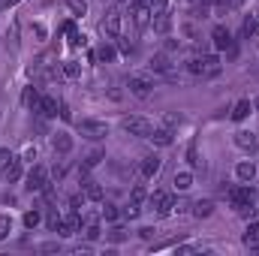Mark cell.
Wrapping results in <instances>:
<instances>
[{
    "mask_svg": "<svg viewBox=\"0 0 259 256\" xmlns=\"http://www.w3.org/2000/svg\"><path fill=\"white\" fill-rule=\"evenodd\" d=\"M229 199H232V205H235V211L241 214V217H250L253 214V202H256V193L250 190V187H235V190H229Z\"/></svg>",
    "mask_w": 259,
    "mask_h": 256,
    "instance_id": "obj_1",
    "label": "cell"
},
{
    "mask_svg": "<svg viewBox=\"0 0 259 256\" xmlns=\"http://www.w3.org/2000/svg\"><path fill=\"white\" fill-rule=\"evenodd\" d=\"M127 88L133 97H139V100H148L151 94H154V81L145 75V72H133L127 78Z\"/></svg>",
    "mask_w": 259,
    "mask_h": 256,
    "instance_id": "obj_2",
    "label": "cell"
},
{
    "mask_svg": "<svg viewBox=\"0 0 259 256\" xmlns=\"http://www.w3.org/2000/svg\"><path fill=\"white\" fill-rule=\"evenodd\" d=\"M78 133H81L84 139H91V142H100V139L109 136V124L94 121V118H84V121H78Z\"/></svg>",
    "mask_w": 259,
    "mask_h": 256,
    "instance_id": "obj_3",
    "label": "cell"
},
{
    "mask_svg": "<svg viewBox=\"0 0 259 256\" xmlns=\"http://www.w3.org/2000/svg\"><path fill=\"white\" fill-rule=\"evenodd\" d=\"M30 193H42L46 187H49V169L46 166H30V172H27V184H24Z\"/></svg>",
    "mask_w": 259,
    "mask_h": 256,
    "instance_id": "obj_4",
    "label": "cell"
},
{
    "mask_svg": "<svg viewBox=\"0 0 259 256\" xmlns=\"http://www.w3.org/2000/svg\"><path fill=\"white\" fill-rule=\"evenodd\" d=\"M121 127L127 130L130 136H139V139H148V136L154 133L151 121H145V118H139V115H130V118H124V121H121Z\"/></svg>",
    "mask_w": 259,
    "mask_h": 256,
    "instance_id": "obj_5",
    "label": "cell"
},
{
    "mask_svg": "<svg viewBox=\"0 0 259 256\" xmlns=\"http://www.w3.org/2000/svg\"><path fill=\"white\" fill-rule=\"evenodd\" d=\"M211 39H214V49H217V52H226L229 58H235V42H232V33H229L226 27L217 24V27L211 30Z\"/></svg>",
    "mask_w": 259,
    "mask_h": 256,
    "instance_id": "obj_6",
    "label": "cell"
},
{
    "mask_svg": "<svg viewBox=\"0 0 259 256\" xmlns=\"http://www.w3.org/2000/svg\"><path fill=\"white\" fill-rule=\"evenodd\" d=\"M130 12L136 27H148L151 24V0H130Z\"/></svg>",
    "mask_w": 259,
    "mask_h": 256,
    "instance_id": "obj_7",
    "label": "cell"
},
{
    "mask_svg": "<svg viewBox=\"0 0 259 256\" xmlns=\"http://www.w3.org/2000/svg\"><path fill=\"white\" fill-rule=\"evenodd\" d=\"M151 208L160 214V217H166V214H172V208H175V199H172V193H163V190H157L151 199Z\"/></svg>",
    "mask_w": 259,
    "mask_h": 256,
    "instance_id": "obj_8",
    "label": "cell"
},
{
    "mask_svg": "<svg viewBox=\"0 0 259 256\" xmlns=\"http://www.w3.org/2000/svg\"><path fill=\"white\" fill-rule=\"evenodd\" d=\"M103 33L112 36V39L121 36V12H118V9H109V12H106V18H103Z\"/></svg>",
    "mask_w": 259,
    "mask_h": 256,
    "instance_id": "obj_9",
    "label": "cell"
},
{
    "mask_svg": "<svg viewBox=\"0 0 259 256\" xmlns=\"http://www.w3.org/2000/svg\"><path fill=\"white\" fill-rule=\"evenodd\" d=\"M235 145L241 151H253V148H259V136L253 130H241V133H235Z\"/></svg>",
    "mask_w": 259,
    "mask_h": 256,
    "instance_id": "obj_10",
    "label": "cell"
},
{
    "mask_svg": "<svg viewBox=\"0 0 259 256\" xmlns=\"http://www.w3.org/2000/svg\"><path fill=\"white\" fill-rule=\"evenodd\" d=\"M36 112H39L42 118H58V112H61V103H58L55 97H39V106H36Z\"/></svg>",
    "mask_w": 259,
    "mask_h": 256,
    "instance_id": "obj_11",
    "label": "cell"
},
{
    "mask_svg": "<svg viewBox=\"0 0 259 256\" xmlns=\"http://www.w3.org/2000/svg\"><path fill=\"white\" fill-rule=\"evenodd\" d=\"M160 169H163V160H160L157 154H151V157L142 160V178H157Z\"/></svg>",
    "mask_w": 259,
    "mask_h": 256,
    "instance_id": "obj_12",
    "label": "cell"
},
{
    "mask_svg": "<svg viewBox=\"0 0 259 256\" xmlns=\"http://www.w3.org/2000/svg\"><path fill=\"white\" fill-rule=\"evenodd\" d=\"M235 178H238L241 184H250V181L256 178V166H253V160H241V163L235 166Z\"/></svg>",
    "mask_w": 259,
    "mask_h": 256,
    "instance_id": "obj_13",
    "label": "cell"
},
{
    "mask_svg": "<svg viewBox=\"0 0 259 256\" xmlns=\"http://www.w3.org/2000/svg\"><path fill=\"white\" fill-rule=\"evenodd\" d=\"M52 148H55V154L66 157V154L72 151V136H66V133H55V136H52Z\"/></svg>",
    "mask_w": 259,
    "mask_h": 256,
    "instance_id": "obj_14",
    "label": "cell"
},
{
    "mask_svg": "<svg viewBox=\"0 0 259 256\" xmlns=\"http://www.w3.org/2000/svg\"><path fill=\"white\" fill-rule=\"evenodd\" d=\"M151 69H154V72H160V75H166V78H175L172 64H169V58H166V55H154V58H151Z\"/></svg>",
    "mask_w": 259,
    "mask_h": 256,
    "instance_id": "obj_15",
    "label": "cell"
},
{
    "mask_svg": "<svg viewBox=\"0 0 259 256\" xmlns=\"http://www.w3.org/2000/svg\"><path fill=\"white\" fill-rule=\"evenodd\" d=\"M81 184H84V199H91V202H103V187H100L94 178H81Z\"/></svg>",
    "mask_w": 259,
    "mask_h": 256,
    "instance_id": "obj_16",
    "label": "cell"
},
{
    "mask_svg": "<svg viewBox=\"0 0 259 256\" xmlns=\"http://www.w3.org/2000/svg\"><path fill=\"white\" fill-rule=\"evenodd\" d=\"M58 235H64V238H69V235H75V232H81V223H78V217H69V220H61L58 223V229H55Z\"/></svg>",
    "mask_w": 259,
    "mask_h": 256,
    "instance_id": "obj_17",
    "label": "cell"
},
{
    "mask_svg": "<svg viewBox=\"0 0 259 256\" xmlns=\"http://www.w3.org/2000/svg\"><path fill=\"white\" fill-rule=\"evenodd\" d=\"M247 115H250V100H238V103L232 106V112H229L232 121H244Z\"/></svg>",
    "mask_w": 259,
    "mask_h": 256,
    "instance_id": "obj_18",
    "label": "cell"
},
{
    "mask_svg": "<svg viewBox=\"0 0 259 256\" xmlns=\"http://www.w3.org/2000/svg\"><path fill=\"white\" fill-rule=\"evenodd\" d=\"M21 163H24V160H18V157H15V160H12V163L0 172V175H3L9 184H12V181H18V178H21Z\"/></svg>",
    "mask_w": 259,
    "mask_h": 256,
    "instance_id": "obj_19",
    "label": "cell"
},
{
    "mask_svg": "<svg viewBox=\"0 0 259 256\" xmlns=\"http://www.w3.org/2000/svg\"><path fill=\"white\" fill-rule=\"evenodd\" d=\"M211 214H214V202L211 199H199L193 205V217H199V220L202 217H211Z\"/></svg>",
    "mask_w": 259,
    "mask_h": 256,
    "instance_id": "obj_20",
    "label": "cell"
},
{
    "mask_svg": "<svg viewBox=\"0 0 259 256\" xmlns=\"http://www.w3.org/2000/svg\"><path fill=\"white\" fill-rule=\"evenodd\" d=\"M169 27H172V15H169V9L160 12V15H154V30H157V33H169Z\"/></svg>",
    "mask_w": 259,
    "mask_h": 256,
    "instance_id": "obj_21",
    "label": "cell"
},
{
    "mask_svg": "<svg viewBox=\"0 0 259 256\" xmlns=\"http://www.w3.org/2000/svg\"><path fill=\"white\" fill-rule=\"evenodd\" d=\"M148 139H151L154 145H160V148H169V145H172V130H154Z\"/></svg>",
    "mask_w": 259,
    "mask_h": 256,
    "instance_id": "obj_22",
    "label": "cell"
},
{
    "mask_svg": "<svg viewBox=\"0 0 259 256\" xmlns=\"http://www.w3.org/2000/svg\"><path fill=\"white\" fill-rule=\"evenodd\" d=\"M81 235H84L88 241H97V238H100V220H97V217H88V223H84Z\"/></svg>",
    "mask_w": 259,
    "mask_h": 256,
    "instance_id": "obj_23",
    "label": "cell"
},
{
    "mask_svg": "<svg viewBox=\"0 0 259 256\" xmlns=\"http://www.w3.org/2000/svg\"><path fill=\"white\" fill-rule=\"evenodd\" d=\"M256 30H259V15L253 12V15H247V18H244V24H241V33L250 39V36H256Z\"/></svg>",
    "mask_w": 259,
    "mask_h": 256,
    "instance_id": "obj_24",
    "label": "cell"
},
{
    "mask_svg": "<svg viewBox=\"0 0 259 256\" xmlns=\"http://www.w3.org/2000/svg\"><path fill=\"white\" fill-rule=\"evenodd\" d=\"M187 72H190V75H205V55H202V58H199V55L187 58Z\"/></svg>",
    "mask_w": 259,
    "mask_h": 256,
    "instance_id": "obj_25",
    "label": "cell"
},
{
    "mask_svg": "<svg viewBox=\"0 0 259 256\" xmlns=\"http://www.w3.org/2000/svg\"><path fill=\"white\" fill-rule=\"evenodd\" d=\"M175 187L178 190H190L193 187V172H187V169L184 172H175Z\"/></svg>",
    "mask_w": 259,
    "mask_h": 256,
    "instance_id": "obj_26",
    "label": "cell"
},
{
    "mask_svg": "<svg viewBox=\"0 0 259 256\" xmlns=\"http://www.w3.org/2000/svg\"><path fill=\"white\" fill-rule=\"evenodd\" d=\"M220 72V58L217 55H205V75H217Z\"/></svg>",
    "mask_w": 259,
    "mask_h": 256,
    "instance_id": "obj_27",
    "label": "cell"
},
{
    "mask_svg": "<svg viewBox=\"0 0 259 256\" xmlns=\"http://www.w3.org/2000/svg\"><path fill=\"white\" fill-rule=\"evenodd\" d=\"M97 61H103V64H109V61H115V49H112L109 42H103V46L97 49Z\"/></svg>",
    "mask_w": 259,
    "mask_h": 256,
    "instance_id": "obj_28",
    "label": "cell"
},
{
    "mask_svg": "<svg viewBox=\"0 0 259 256\" xmlns=\"http://www.w3.org/2000/svg\"><path fill=\"white\" fill-rule=\"evenodd\" d=\"M61 69H64L66 78H78V75H81V66L75 64V61H64V64H61Z\"/></svg>",
    "mask_w": 259,
    "mask_h": 256,
    "instance_id": "obj_29",
    "label": "cell"
},
{
    "mask_svg": "<svg viewBox=\"0 0 259 256\" xmlns=\"http://www.w3.org/2000/svg\"><path fill=\"white\" fill-rule=\"evenodd\" d=\"M256 235H259V223H250L247 232H244V244L247 247H256Z\"/></svg>",
    "mask_w": 259,
    "mask_h": 256,
    "instance_id": "obj_30",
    "label": "cell"
},
{
    "mask_svg": "<svg viewBox=\"0 0 259 256\" xmlns=\"http://www.w3.org/2000/svg\"><path fill=\"white\" fill-rule=\"evenodd\" d=\"M103 217H106L109 223H115V220L121 217V211H118V205H112V202H106V205H103Z\"/></svg>",
    "mask_w": 259,
    "mask_h": 256,
    "instance_id": "obj_31",
    "label": "cell"
},
{
    "mask_svg": "<svg viewBox=\"0 0 259 256\" xmlns=\"http://www.w3.org/2000/svg\"><path fill=\"white\" fill-rule=\"evenodd\" d=\"M66 6H69L72 15H84L88 12V0H66Z\"/></svg>",
    "mask_w": 259,
    "mask_h": 256,
    "instance_id": "obj_32",
    "label": "cell"
},
{
    "mask_svg": "<svg viewBox=\"0 0 259 256\" xmlns=\"http://www.w3.org/2000/svg\"><path fill=\"white\" fill-rule=\"evenodd\" d=\"M64 30H66V36H69V46H81V42H84V36H78V30H75V24H72V21L66 24Z\"/></svg>",
    "mask_w": 259,
    "mask_h": 256,
    "instance_id": "obj_33",
    "label": "cell"
},
{
    "mask_svg": "<svg viewBox=\"0 0 259 256\" xmlns=\"http://www.w3.org/2000/svg\"><path fill=\"white\" fill-rule=\"evenodd\" d=\"M9 232H12V220H9L6 214H0V241H6Z\"/></svg>",
    "mask_w": 259,
    "mask_h": 256,
    "instance_id": "obj_34",
    "label": "cell"
},
{
    "mask_svg": "<svg viewBox=\"0 0 259 256\" xmlns=\"http://www.w3.org/2000/svg\"><path fill=\"white\" fill-rule=\"evenodd\" d=\"M24 103L33 106V112H36V106H39V94H36L33 88H27V91H24Z\"/></svg>",
    "mask_w": 259,
    "mask_h": 256,
    "instance_id": "obj_35",
    "label": "cell"
},
{
    "mask_svg": "<svg viewBox=\"0 0 259 256\" xmlns=\"http://www.w3.org/2000/svg\"><path fill=\"white\" fill-rule=\"evenodd\" d=\"M145 196H148V193H145V187H142V184H136V187H133V196H130V202L142 205V202H145Z\"/></svg>",
    "mask_w": 259,
    "mask_h": 256,
    "instance_id": "obj_36",
    "label": "cell"
},
{
    "mask_svg": "<svg viewBox=\"0 0 259 256\" xmlns=\"http://www.w3.org/2000/svg\"><path fill=\"white\" fill-rule=\"evenodd\" d=\"M24 226H27V229L39 226V211H27V214H24Z\"/></svg>",
    "mask_w": 259,
    "mask_h": 256,
    "instance_id": "obj_37",
    "label": "cell"
},
{
    "mask_svg": "<svg viewBox=\"0 0 259 256\" xmlns=\"http://www.w3.org/2000/svg\"><path fill=\"white\" fill-rule=\"evenodd\" d=\"M12 160H15V154H12L9 148H3V151H0V172H3V169L12 163Z\"/></svg>",
    "mask_w": 259,
    "mask_h": 256,
    "instance_id": "obj_38",
    "label": "cell"
},
{
    "mask_svg": "<svg viewBox=\"0 0 259 256\" xmlns=\"http://www.w3.org/2000/svg\"><path fill=\"white\" fill-rule=\"evenodd\" d=\"M142 214V205H136V202H130L127 208H124V217H130V220H136Z\"/></svg>",
    "mask_w": 259,
    "mask_h": 256,
    "instance_id": "obj_39",
    "label": "cell"
},
{
    "mask_svg": "<svg viewBox=\"0 0 259 256\" xmlns=\"http://www.w3.org/2000/svg\"><path fill=\"white\" fill-rule=\"evenodd\" d=\"M115 39H118V49H121L124 55H130V52H133V42H130V39H124V36H115Z\"/></svg>",
    "mask_w": 259,
    "mask_h": 256,
    "instance_id": "obj_40",
    "label": "cell"
},
{
    "mask_svg": "<svg viewBox=\"0 0 259 256\" xmlns=\"http://www.w3.org/2000/svg\"><path fill=\"white\" fill-rule=\"evenodd\" d=\"M58 223H61V214H58V211H49V229H52V232L58 229Z\"/></svg>",
    "mask_w": 259,
    "mask_h": 256,
    "instance_id": "obj_41",
    "label": "cell"
},
{
    "mask_svg": "<svg viewBox=\"0 0 259 256\" xmlns=\"http://www.w3.org/2000/svg\"><path fill=\"white\" fill-rule=\"evenodd\" d=\"M187 163H190V166H199V157H196V145H190V148H187Z\"/></svg>",
    "mask_w": 259,
    "mask_h": 256,
    "instance_id": "obj_42",
    "label": "cell"
},
{
    "mask_svg": "<svg viewBox=\"0 0 259 256\" xmlns=\"http://www.w3.org/2000/svg\"><path fill=\"white\" fill-rule=\"evenodd\" d=\"M109 238H112V241H124V238H127V232H124V229H112V235H109Z\"/></svg>",
    "mask_w": 259,
    "mask_h": 256,
    "instance_id": "obj_43",
    "label": "cell"
},
{
    "mask_svg": "<svg viewBox=\"0 0 259 256\" xmlns=\"http://www.w3.org/2000/svg\"><path fill=\"white\" fill-rule=\"evenodd\" d=\"M166 124H169V127H178V124H181V118H178V115H166Z\"/></svg>",
    "mask_w": 259,
    "mask_h": 256,
    "instance_id": "obj_44",
    "label": "cell"
},
{
    "mask_svg": "<svg viewBox=\"0 0 259 256\" xmlns=\"http://www.w3.org/2000/svg\"><path fill=\"white\" fill-rule=\"evenodd\" d=\"M24 160L33 163V160H36V148H27V151H24Z\"/></svg>",
    "mask_w": 259,
    "mask_h": 256,
    "instance_id": "obj_45",
    "label": "cell"
},
{
    "mask_svg": "<svg viewBox=\"0 0 259 256\" xmlns=\"http://www.w3.org/2000/svg\"><path fill=\"white\" fill-rule=\"evenodd\" d=\"M253 109H256V112H259V97H256V100H253Z\"/></svg>",
    "mask_w": 259,
    "mask_h": 256,
    "instance_id": "obj_46",
    "label": "cell"
},
{
    "mask_svg": "<svg viewBox=\"0 0 259 256\" xmlns=\"http://www.w3.org/2000/svg\"><path fill=\"white\" fill-rule=\"evenodd\" d=\"M115 3H127V0H115Z\"/></svg>",
    "mask_w": 259,
    "mask_h": 256,
    "instance_id": "obj_47",
    "label": "cell"
}]
</instances>
